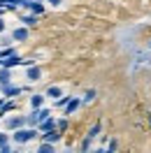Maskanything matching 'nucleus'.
<instances>
[{"label": "nucleus", "mask_w": 151, "mask_h": 153, "mask_svg": "<svg viewBox=\"0 0 151 153\" xmlns=\"http://www.w3.org/2000/svg\"><path fill=\"white\" fill-rule=\"evenodd\" d=\"M67 125H70V123H67V118H63V121H56V128L61 130V132H63V130H67Z\"/></svg>", "instance_id": "a211bd4d"}, {"label": "nucleus", "mask_w": 151, "mask_h": 153, "mask_svg": "<svg viewBox=\"0 0 151 153\" xmlns=\"http://www.w3.org/2000/svg\"><path fill=\"white\" fill-rule=\"evenodd\" d=\"M63 95V88L61 86H49L47 88V97H61Z\"/></svg>", "instance_id": "ddd939ff"}, {"label": "nucleus", "mask_w": 151, "mask_h": 153, "mask_svg": "<svg viewBox=\"0 0 151 153\" xmlns=\"http://www.w3.org/2000/svg\"><path fill=\"white\" fill-rule=\"evenodd\" d=\"M28 28H14L12 30V39H14V42H26V39H28Z\"/></svg>", "instance_id": "1a4fd4ad"}, {"label": "nucleus", "mask_w": 151, "mask_h": 153, "mask_svg": "<svg viewBox=\"0 0 151 153\" xmlns=\"http://www.w3.org/2000/svg\"><path fill=\"white\" fill-rule=\"evenodd\" d=\"M21 23H26V26H35V23H37V14H26V16H21Z\"/></svg>", "instance_id": "4468645a"}, {"label": "nucleus", "mask_w": 151, "mask_h": 153, "mask_svg": "<svg viewBox=\"0 0 151 153\" xmlns=\"http://www.w3.org/2000/svg\"><path fill=\"white\" fill-rule=\"evenodd\" d=\"M47 2H49V5H54V7H61L65 0H47Z\"/></svg>", "instance_id": "4be33fe9"}, {"label": "nucleus", "mask_w": 151, "mask_h": 153, "mask_svg": "<svg viewBox=\"0 0 151 153\" xmlns=\"http://www.w3.org/2000/svg\"><path fill=\"white\" fill-rule=\"evenodd\" d=\"M26 88H21V86H14V84H0V93L5 97H16L19 93H23Z\"/></svg>", "instance_id": "20e7f679"}, {"label": "nucleus", "mask_w": 151, "mask_h": 153, "mask_svg": "<svg viewBox=\"0 0 151 153\" xmlns=\"http://www.w3.org/2000/svg\"><path fill=\"white\" fill-rule=\"evenodd\" d=\"M21 7L30 10L33 14H44V5H42V0H23Z\"/></svg>", "instance_id": "39448f33"}, {"label": "nucleus", "mask_w": 151, "mask_h": 153, "mask_svg": "<svg viewBox=\"0 0 151 153\" xmlns=\"http://www.w3.org/2000/svg\"><path fill=\"white\" fill-rule=\"evenodd\" d=\"M54 128H56V118H54V116H49V118H44V121L37 123L40 132H47V130H54Z\"/></svg>", "instance_id": "6e6552de"}, {"label": "nucleus", "mask_w": 151, "mask_h": 153, "mask_svg": "<svg viewBox=\"0 0 151 153\" xmlns=\"http://www.w3.org/2000/svg\"><path fill=\"white\" fill-rule=\"evenodd\" d=\"M40 137V130L37 128H30V125H23V128H16V130H12V139L16 144H28L33 139H37Z\"/></svg>", "instance_id": "f257e3e1"}, {"label": "nucleus", "mask_w": 151, "mask_h": 153, "mask_svg": "<svg viewBox=\"0 0 151 153\" xmlns=\"http://www.w3.org/2000/svg\"><path fill=\"white\" fill-rule=\"evenodd\" d=\"M5 144H10V134L0 132V146H5Z\"/></svg>", "instance_id": "412c9836"}, {"label": "nucleus", "mask_w": 151, "mask_h": 153, "mask_svg": "<svg viewBox=\"0 0 151 153\" xmlns=\"http://www.w3.org/2000/svg\"><path fill=\"white\" fill-rule=\"evenodd\" d=\"M2 105H5V97H0V107H2Z\"/></svg>", "instance_id": "393cba45"}, {"label": "nucleus", "mask_w": 151, "mask_h": 153, "mask_svg": "<svg viewBox=\"0 0 151 153\" xmlns=\"http://www.w3.org/2000/svg\"><path fill=\"white\" fill-rule=\"evenodd\" d=\"M0 153H12V146H10V144H5V146H0Z\"/></svg>", "instance_id": "5701e85b"}, {"label": "nucleus", "mask_w": 151, "mask_h": 153, "mask_svg": "<svg viewBox=\"0 0 151 153\" xmlns=\"http://www.w3.org/2000/svg\"><path fill=\"white\" fill-rule=\"evenodd\" d=\"M26 125V116H5V130H16V128H23Z\"/></svg>", "instance_id": "f03ea898"}, {"label": "nucleus", "mask_w": 151, "mask_h": 153, "mask_svg": "<svg viewBox=\"0 0 151 153\" xmlns=\"http://www.w3.org/2000/svg\"><path fill=\"white\" fill-rule=\"evenodd\" d=\"M95 100V91L91 88V91H86L84 93V97H81V105H88V102H93Z\"/></svg>", "instance_id": "2eb2a0df"}, {"label": "nucleus", "mask_w": 151, "mask_h": 153, "mask_svg": "<svg viewBox=\"0 0 151 153\" xmlns=\"http://www.w3.org/2000/svg\"><path fill=\"white\" fill-rule=\"evenodd\" d=\"M40 107H44V95L42 93H33L30 95V109H40Z\"/></svg>", "instance_id": "9b49d317"}, {"label": "nucleus", "mask_w": 151, "mask_h": 153, "mask_svg": "<svg viewBox=\"0 0 151 153\" xmlns=\"http://www.w3.org/2000/svg\"><path fill=\"white\" fill-rule=\"evenodd\" d=\"M100 128H102V125H100V123H95L93 128H91V130H88V134H86V137H88V139H95V137H98V134H100Z\"/></svg>", "instance_id": "dca6fc26"}, {"label": "nucleus", "mask_w": 151, "mask_h": 153, "mask_svg": "<svg viewBox=\"0 0 151 153\" xmlns=\"http://www.w3.org/2000/svg\"><path fill=\"white\" fill-rule=\"evenodd\" d=\"M79 107H81V100H79V97H70V100H67V105L63 107V109H65V116L75 114L77 109H79Z\"/></svg>", "instance_id": "0eeeda50"}, {"label": "nucleus", "mask_w": 151, "mask_h": 153, "mask_svg": "<svg viewBox=\"0 0 151 153\" xmlns=\"http://www.w3.org/2000/svg\"><path fill=\"white\" fill-rule=\"evenodd\" d=\"M0 33H5V19L0 16Z\"/></svg>", "instance_id": "b1692460"}, {"label": "nucleus", "mask_w": 151, "mask_h": 153, "mask_svg": "<svg viewBox=\"0 0 151 153\" xmlns=\"http://www.w3.org/2000/svg\"><path fill=\"white\" fill-rule=\"evenodd\" d=\"M91 142H93V139H88V137H86L84 142H81V146H79V149H81V151H88V149H91Z\"/></svg>", "instance_id": "aec40b11"}, {"label": "nucleus", "mask_w": 151, "mask_h": 153, "mask_svg": "<svg viewBox=\"0 0 151 153\" xmlns=\"http://www.w3.org/2000/svg\"><path fill=\"white\" fill-rule=\"evenodd\" d=\"M12 79H14L12 67H2L0 65V84H12Z\"/></svg>", "instance_id": "9d476101"}, {"label": "nucleus", "mask_w": 151, "mask_h": 153, "mask_svg": "<svg viewBox=\"0 0 151 153\" xmlns=\"http://www.w3.org/2000/svg\"><path fill=\"white\" fill-rule=\"evenodd\" d=\"M42 2H44V0H42Z\"/></svg>", "instance_id": "a878e982"}, {"label": "nucleus", "mask_w": 151, "mask_h": 153, "mask_svg": "<svg viewBox=\"0 0 151 153\" xmlns=\"http://www.w3.org/2000/svg\"><path fill=\"white\" fill-rule=\"evenodd\" d=\"M40 137H42L44 142H49V144H56L58 139H61V130H58V128H54V130H47V132H42Z\"/></svg>", "instance_id": "423d86ee"}, {"label": "nucleus", "mask_w": 151, "mask_h": 153, "mask_svg": "<svg viewBox=\"0 0 151 153\" xmlns=\"http://www.w3.org/2000/svg\"><path fill=\"white\" fill-rule=\"evenodd\" d=\"M26 79H28V84H35V81H40L42 79V67L40 65H26Z\"/></svg>", "instance_id": "7ed1b4c3"}, {"label": "nucleus", "mask_w": 151, "mask_h": 153, "mask_svg": "<svg viewBox=\"0 0 151 153\" xmlns=\"http://www.w3.org/2000/svg\"><path fill=\"white\" fill-rule=\"evenodd\" d=\"M40 153H54V144H49V142H42L40 144Z\"/></svg>", "instance_id": "f3484780"}, {"label": "nucleus", "mask_w": 151, "mask_h": 153, "mask_svg": "<svg viewBox=\"0 0 151 153\" xmlns=\"http://www.w3.org/2000/svg\"><path fill=\"white\" fill-rule=\"evenodd\" d=\"M67 100H70L67 95H61V97H56V107H65V105H67Z\"/></svg>", "instance_id": "6ab92c4d"}, {"label": "nucleus", "mask_w": 151, "mask_h": 153, "mask_svg": "<svg viewBox=\"0 0 151 153\" xmlns=\"http://www.w3.org/2000/svg\"><path fill=\"white\" fill-rule=\"evenodd\" d=\"M14 107H16V102H14V100H10V102L5 100V105L0 107V118H5V116L10 114V111H12V109H14Z\"/></svg>", "instance_id": "f8f14e48"}]
</instances>
